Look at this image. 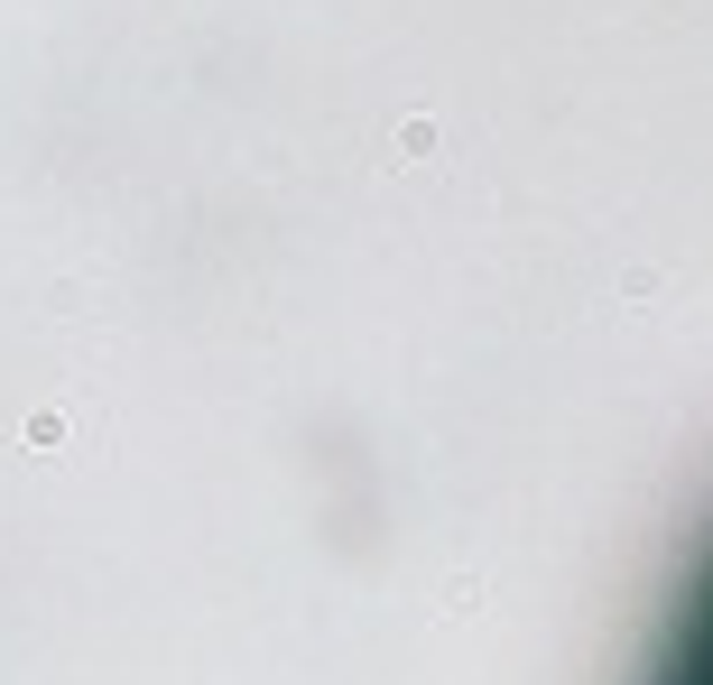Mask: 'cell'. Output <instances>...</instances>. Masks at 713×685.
<instances>
[{"instance_id":"6da1fadb","label":"cell","mask_w":713,"mask_h":685,"mask_svg":"<svg viewBox=\"0 0 713 685\" xmlns=\"http://www.w3.org/2000/svg\"><path fill=\"white\" fill-rule=\"evenodd\" d=\"M649 685H713V556L695 565V584H685V612L668 630V648H658Z\"/></svg>"}]
</instances>
